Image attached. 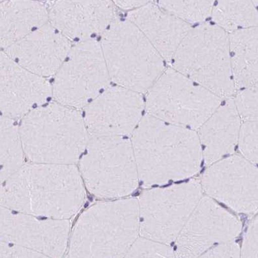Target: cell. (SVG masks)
Returning a JSON list of instances; mask_svg holds the SVG:
<instances>
[{
	"mask_svg": "<svg viewBox=\"0 0 258 258\" xmlns=\"http://www.w3.org/2000/svg\"><path fill=\"white\" fill-rule=\"evenodd\" d=\"M85 200L75 165L30 162L0 185V207L37 217L70 220Z\"/></svg>",
	"mask_w": 258,
	"mask_h": 258,
	"instance_id": "obj_1",
	"label": "cell"
},
{
	"mask_svg": "<svg viewBox=\"0 0 258 258\" xmlns=\"http://www.w3.org/2000/svg\"><path fill=\"white\" fill-rule=\"evenodd\" d=\"M138 176L144 185H164L194 176L202 151L195 131L146 115L131 141Z\"/></svg>",
	"mask_w": 258,
	"mask_h": 258,
	"instance_id": "obj_2",
	"label": "cell"
},
{
	"mask_svg": "<svg viewBox=\"0 0 258 258\" xmlns=\"http://www.w3.org/2000/svg\"><path fill=\"white\" fill-rule=\"evenodd\" d=\"M19 132L28 160L48 164L75 165L91 138L79 110L58 103L31 110Z\"/></svg>",
	"mask_w": 258,
	"mask_h": 258,
	"instance_id": "obj_3",
	"label": "cell"
},
{
	"mask_svg": "<svg viewBox=\"0 0 258 258\" xmlns=\"http://www.w3.org/2000/svg\"><path fill=\"white\" fill-rule=\"evenodd\" d=\"M139 234V202L133 198L99 202L74 226L70 258H123Z\"/></svg>",
	"mask_w": 258,
	"mask_h": 258,
	"instance_id": "obj_4",
	"label": "cell"
},
{
	"mask_svg": "<svg viewBox=\"0 0 258 258\" xmlns=\"http://www.w3.org/2000/svg\"><path fill=\"white\" fill-rule=\"evenodd\" d=\"M100 45L110 78L119 87L147 93L165 70L164 59L128 20L116 18Z\"/></svg>",
	"mask_w": 258,
	"mask_h": 258,
	"instance_id": "obj_5",
	"label": "cell"
},
{
	"mask_svg": "<svg viewBox=\"0 0 258 258\" xmlns=\"http://www.w3.org/2000/svg\"><path fill=\"white\" fill-rule=\"evenodd\" d=\"M171 61L174 70L220 99L234 95L229 34L216 25L204 24L191 29Z\"/></svg>",
	"mask_w": 258,
	"mask_h": 258,
	"instance_id": "obj_6",
	"label": "cell"
},
{
	"mask_svg": "<svg viewBox=\"0 0 258 258\" xmlns=\"http://www.w3.org/2000/svg\"><path fill=\"white\" fill-rule=\"evenodd\" d=\"M87 189L101 199L127 197L137 188L138 172L131 142L122 137H91L80 158Z\"/></svg>",
	"mask_w": 258,
	"mask_h": 258,
	"instance_id": "obj_7",
	"label": "cell"
},
{
	"mask_svg": "<svg viewBox=\"0 0 258 258\" xmlns=\"http://www.w3.org/2000/svg\"><path fill=\"white\" fill-rule=\"evenodd\" d=\"M147 93V115L193 131L221 103L219 97L173 68L165 69Z\"/></svg>",
	"mask_w": 258,
	"mask_h": 258,
	"instance_id": "obj_8",
	"label": "cell"
},
{
	"mask_svg": "<svg viewBox=\"0 0 258 258\" xmlns=\"http://www.w3.org/2000/svg\"><path fill=\"white\" fill-rule=\"evenodd\" d=\"M202 192L201 181L197 179L144 192L138 200L140 236L167 245L176 240Z\"/></svg>",
	"mask_w": 258,
	"mask_h": 258,
	"instance_id": "obj_9",
	"label": "cell"
},
{
	"mask_svg": "<svg viewBox=\"0 0 258 258\" xmlns=\"http://www.w3.org/2000/svg\"><path fill=\"white\" fill-rule=\"evenodd\" d=\"M110 79L100 43L84 40L71 47L55 75L53 94L57 103L78 110L96 98Z\"/></svg>",
	"mask_w": 258,
	"mask_h": 258,
	"instance_id": "obj_10",
	"label": "cell"
},
{
	"mask_svg": "<svg viewBox=\"0 0 258 258\" xmlns=\"http://www.w3.org/2000/svg\"><path fill=\"white\" fill-rule=\"evenodd\" d=\"M240 221L213 198L202 197L176 240L177 258H195L210 248L233 241Z\"/></svg>",
	"mask_w": 258,
	"mask_h": 258,
	"instance_id": "obj_11",
	"label": "cell"
},
{
	"mask_svg": "<svg viewBox=\"0 0 258 258\" xmlns=\"http://www.w3.org/2000/svg\"><path fill=\"white\" fill-rule=\"evenodd\" d=\"M209 197L238 213L252 214L257 210V169L239 156L212 164L201 181Z\"/></svg>",
	"mask_w": 258,
	"mask_h": 258,
	"instance_id": "obj_12",
	"label": "cell"
},
{
	"mask_svg": "<svg viewBox=\"0 0 258 258\" xmlns=\"http://www.w3.org/2000/svg\"><path fill=\"white\" fill-rule=\"evenodd\" d=\"M39 218L0 207V241L61 258L68 246L70 220Z\"/></svg>",
	"mask_w": 258,
	"mask_h": 258,
	"instance_id": "obj_13",
	"label": "cell"
},
{
	"mask_svg": "<svg viewBox=\"0 0 258 258\" xmlns=\"http://www.w3.org/2000/svg\"><path fill=\"white\" fill-rule=\"evenodd\" d=\"M144 107L141 94L109 87L87 106L84 121L91 137H122L137 127Z\"/></svg>",
	"mask_w": 258,
	"mask_h": 258,
	"instance_id": "obj_14",
	"label": "cell"
},
{
	"mask_svg": "<svg viewBox=\"0 0 258 258\" xmlns=\"http://www.w3.org/2000/svg\"><path fill=\"white\" fill-rule=\"evenodd\" d=\"M71 48L70 40L49 22L6 49L22 68L40 78L56 75Z\"/></svg>",
	"mask_w": 258,
	"mask_h": 258,
	"instance_id": "obj_15",
	"label": "cell"
},
{
	"mask_svg": "<svg viewBox=\"0 0 258 258\" xmlns=\"http://www.w3.org/2000/svg\"><path fill=\"white\" fill-rule=\"evenodd\" d=\"M50 92L47 80L28 72L0 51V116L24 117L34 105L47 100Z\"/></svg>",
	"mask_w": 258,
	"mask_h": 258,
	"instance_id": "obj_16",
	"label": "cell"
},
{
	"mask_svg": "<svg viewBox=\"0 0 258 258\" xmlns=\"http://www.w3.org/2000/svg\"><path fill=\"white\" fill-rule=\"evenodd\" d=\"M47 9L49 24L70 40L103 33L116 19L110 1L51 2Z\"/></svg>",
	"mask_w": 258,
	"mask_h": 258,
	"instance_id": "obj_17",
	"label": "cell"
},
{
	"mask_svg": "<svg viewBox=\"0 0 258 258\" xmlns=\"http://www.w3.org/2000/svg\"><path fill=\"white\" fill-rule=\"evenodd\" d=\"M128 19L143 34L163 59L168 61L172 60L181 41L191 30L188 23L149 2L131 11Z\"/></svg>",
	"mask_w": 258,
	"mask_h": 258,
	"instance_id": "obj_18",
	"label": "cell"
},
{
	"mask_svg": "<svg viewBox=\"0 0 258 258\" xmlns=\"http://www.w3.org/2000/svg\"><path fill=\"white\" fill-rule=\"evenodd\" d=\"M233 99L229 98L197 129L202 156L208 165L233 153L241 125Z\"/></svg>",
	"mask_w": 258,
	"mask_h": 258,
	"instance_id": "obj_19",
	"label": "cell"
},
{
	"mask_svg": "<svg viewBox=\"0 0 258 258\" xmlns=\"http://www.w3.org/2000/svg\"><path fill=\"white\" fill-rule=\"evenodd\" d=\"M47 21V6L41 2H0V49H8Z\"/></svg>",
	"mask_w": 258,
	"mask_h": 258,
	"instance_id": "obj_20",
	"label": "cell"
},
{
	"mask_svg": "<svg viewBox=\"0 0 258 258\" xmlns=\"http://www.w3.org/2000/svg\"><path fill=\"white\" fill-rule=\"evenodd\" d=\"M230 66L235 88L257 87V29L238 30L229 35Z\"/></svg>",
	"mask_w": 258,
	"mask_h": 258,
	"instance_id": "obj_21",
	"label": "cell"
},
{
	"mask_svg": "<svg viewBox=\"0 0 258 258\" xmlns=\"http://www.w3.org/2000/svg\"><path fill=\"white\" fill-rule=\"evenodd\" d=\"M257 1L219 2L211 15L214 22L226 32L257 27Z\"/></svg>",
	"mask_w": 258,
	"mask_h": 258,
	"instance_id": "obj_22",
	"label": "cell"
},
{
	"mask_svg": "<svg viewBox=\"0 0 258 258\" xmlns=\"http://www.w3.org/2000/svg\"><path fill=\"white\" fill-rule=\"evenodd\" d=\"M24 156L19 128L0 116V185L24 165Z\"/></svg>",
	"mask_w": 258,
	"mask_h": 258,
	"instance_id": "obj_23",
	"label": "cell"
},
{
	"mask_svg": "<svg viewBox=\"0 0 258 258\" xmlns=\"http://www.w3.org/2000/svg\"><path fill=\"white\" fill-rule=\"evenodd\" d=\"M158 6L183 22H199L211 15L213 2L163 1Z\"/></svg>",
	"mask_w": 258,
	"mask_h": 258,
	"instance_id": "obj_24",
	"label": "cell"
},
{
	"mask_svg": "<svg viewBox=\"0 0 258 258\" xmlns=\"http://www.w3.org/2000/svg\"><path fill=\"white\" fill-rule=\"evenodd\" d=\"M123 258H177L176 253L167 244L146 238H138Z\"/></svg>",
	"mask_w": 258,
	"mask_h": 258,
	"instance_id": "obj_25",
	"label": "cell"
},
{
	"mask_svg": "<svg viewBox=\"0 0 258 258\" xmlns=\"http://www.w3.org/2000/svg\"><path fill=\"white\" fill-rule=\"evenodd\" d=\"M238 144L243 158L253 164H256L258 158L257 121H243L239 131Z\"/></svg>",
	"mask_w": 258,
	"mask_h": 258,
	"instance_id": "obj_26",
	"label": "cell"
},
{
	"mask_svg": "<svg viewBox=\"0 0 258 258\" xmlns=\"http://www.w3.org/2000/svg\"><path fill=\"white\" fill-rule=\"evenodd\" d=\"M233 101L241 119L257 121V87L241 90L236 94Z\"/></svg>",
	"mask_w": 258,
	"mask_h": 258,
	"instance_id": "obj_27",
	"label": "cell"
},
{
	"mask_svg": "<svg viewBox=\"0 0 258 258\" xmlns=\"http://www.w3.org/2000/svg\"><path fill=\"white\" fill-rule=\"evenodd\" d=\"M257 223V218L255 217L248 227L240 250V258H258Z\"/></svg>",
	"mask_w": 258,
	"mask_h": 258,
	"instance_id": "obj_28",
	"label": "cell"
},
{
	"mask_svg": "<svg viewBox=\"0 0 258 258\" xmlns=\"http://www.w3.org/2000/svg\"><path fill=\"white\" fill-rule=\"evenodd\" d=\"M240 248L233 241L210 248L195 258H240Z\"/></svg>",
	"mask_w": 258,
	"mask_h": 258,
	"instance_id": "obj_29",
	"label": "cell"
},
{
	"mask_svg": "<svg viewBox=\"0 0 258 258\" xmlns=\"http://www.w3.org/2000/svg\"><path fill=\"white\" fill-rule=\"evenodd\" d=\"M0 258H49L22 246L0 241Z\"/></svg>",
	"mask_w": 258,
	"mask_h": 258,
	"instance_id": "obj_30",
	"label": "cell"
},
{
	"mask_svg": "<svg viewBox=\"0 0 258 258\" xmlns=\"http://www.w3.org/2000/svg\"><path fill=\"white\" fill-rule=\"evenodd\" d=\"M114 4L124 10L137 9L147 3L146 1H119L114 2Z\"/></svg>",
	"mask_w": 258,
	"mask_h": 258,
	"instance_id": "obj_31",
	"label": "cell"
}]
</instances>
